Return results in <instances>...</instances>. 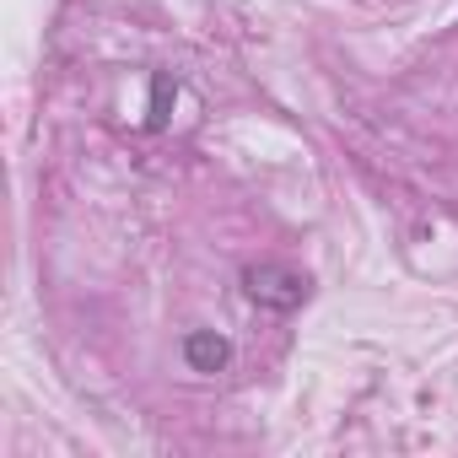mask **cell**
Listing matches in <instances>:
<instances>
[{
	"mask_svg": "<svg viewBox=\"0 0 458 458\" xmlns=\"http://www.w3.org/2000/svg\"><path fill=\"white\" fill-rule=\"evenodd\" d=\"M183 361L194 372H221L233 361V340L216 335V329H194V335H183Z\"/></svg>",
	"mask_w": 458,
	"mask_h": 458,
	"instance_id": "2",
	"label": "cell"
},
{
	"mask_svg": "<svg viewBox=\"0 0 458 458\" xmlns=\"http://www.w3.org/2000/svg\"><path fill=\"white\" fill-rule=\"evenodd\" d=\"M167 103H173V81H167V76H157V81H151V119H146L151 130H162V124H167Z\"/></svg>",
	"mask_w": 458,
	"mask_h": 458,
	"instance_id": "3",
	"label": "cell"
},
{
	"mask_svg": "<svg viewBox=\"0 0 458 458\" xmlns=\"http://www.w3.org/2000/svg\"><path fill=\"white\" fill-rule=\"evenodd\" d=\"M243 292L270 308V313H297L308 302V276H297L292 265H249L243 270Z\"/></svg>",
	"mask_w": 458,
	"mask_h": 458,
	"instance_id": "1",
	"label": "cell"
}]
</instances>
